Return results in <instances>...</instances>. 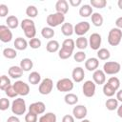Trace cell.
<instances>
[{"instance_id": "obj_23", "label": "cell", "mask_w": 122, "mask_h": 122, "mask_svg": "<svg viewBox=\"0 0 122 122\" xmlns=\"http://www.w3.org/2000/svg\"><path fill=\"white\" fill-rule=\"evenodd\" d=\"M91 18H92V23L95 27H101L103 25L104 19H103V16H102L101 13H99V12H93L92 14Z\"/></svg>"}, {"instance_id": "obj_16", "label": "cell", "mask_w": 122, "mask_h": 122, "mask_svg": "<svg viewBox=\"0 0 122 122\" xmlns=\"http://www.w3.org/2000/svg\"><path fill=\"white\" fill-rule=\"evenodd\" d=\"M71 77H72V80L76 83H79L81 81H83L84 77H85V71H84V69L81 68V67H76L72 70V72H71Z\"/></svg>"}, {"instance_id": "obj_20", "label": "cell", "mask_w": 122, "mask_h": 122, "mask_svg": "<svg viewBox=\"0 0 122 122\" xmlns=\"http://www.w3.org/2000/svg\"><path fill=\"white\" fill-rule=\"evenodd\" d=\"M13 45H14V48L16 50H18V51H24V50L27 49L29 43L27 42V40L25 38H23V37H17L14 40Z\"/></svg>"}, {"instance_id": "obj_1", "label": "cell", "mask_w": 122, "mask_h": 122, "mask_svg": "<svg viewBox=\"0 0 122 122\" xmlns=\"http://www.w3.org/2000/svg\"><path fill=\"white\" fill-rule=\"evenodd\" d=\"M21 28L24 30L26 37H28L30 39H32L35 37L36 29H35V24H34L33 20H31L30 18L23 19L21 22Z\"/></svg>"}, {"instance_id": "obj_55", "label": "cell", "mask_w": 122, "mask_h": 122, "mask_svg": "<svg viewBox=\"0 0 122 122\" xmlns=\"http://www.w3.org/2000/svg\"><path fill=\"white\" fill-rule=\"evenodd\" d=\"M81 122H91V121H90L89 119H83V120H82Z\"/></svg>"}, {"instance_id": "obj_5", "label": "cell", "mask_w": 122, "mask_h": 122, "mask_svg": "<svg viewBox=\"0 0 122 122\" xmlns=\"http://www.w3.org/2000/svg\"><path fill=\"white\" fill-rule=\"evenodd\" d=\"M121 70V65L116 61H107L103 65V71L109 75H114Z\"/></svg>"}, {"instance_id": "obj_15", "label": "cell", "mask_w": 122, "mask_h": 122, "mask_svg": "<svg viewBox=\"0 0 122 122\" xmlns=\"http://www.w3.org/2000/svg\"><path fill=\"white\" fill-rule=\"evenodd\" d=\"M92 80L97 85H103L106 81V73L103 71V70H96L92 73Z\"/></svg>"}, {"instance_id": "obj_18", "label": "cell", "mask_w": 122, "mask_h": 122, "mask_svg": "<svg viewBox=\"0 0 122 122\" xmlns=\"http://www.w3.org/2000/svg\"><path fill=\"white\" fill-rule=\"evenodd\" d=\"M55 10L65 15L69 11V3L66 0H58L55 4Z\"/></svg>"}, {"instance_id": "obj_26", "label": "cell", "mask_w": 122, "mask_h": 122, "mask_svg": "<svg viewBox=\"0 0 122 122\" xmlns=\"http://www.w3.org/2000/svg\"><path fill=\"white\" fill-rule=\"evenodd\" d=\"M57 117L56 114L53 112H47L45 114H43L42 116H40L38 122H56Z\"/></svg>"}, {"instance_id": "obj_6", "label": "cell", "mask_w": 122, "mask_h": 122, "mask_svg": "<svg viewBox=\"0 0 122 122\" xmlns=\"http://www.w3.org/2000/svg\"><path fill=\"white\" fill-rule=\"evenodd\" d=\"M52 88H53V82L51 78H44L41 83L39 84V88H38V92L43 94V95H47V94H50L52 91Z\"/></svg>"}, {"instance_id": "obj_39", "label": "cell", "mask_w": 122, "mask_h": 122, "mask_svg": "<svg viewBox=\"0 0 122 122\" xmlns=\"http://www.w3.org/2000/svg\"><path fill=\"white\" fill-rule=\"evenodd\" d=\"M107 5L106 0H91V6L97 9H103Z\"/></svg>"}, {"instance_id": "obj_34", "label": "cell", "mask_w": 122, "mask_h": 122, "mask_svg": "<svg viewBox=\"0 0 122 122\" xmlns=\"http://www.w3.org/2000/svg\"><path fill=\"white\" fill-rule=\"evenodd\" d=\"M97 57L100 59V60H108L110 57H111V53H110V51L106 48H102V49H99L97 51Z\"/></svg>"}, {"instance_id": "obj_3", "label": "cell", "mask_w": 122, "mask_h": 122, "mask_svg": "<svg viewBox=\"0 0 122 122\" xmlns=\"http://www.w3.org/2000/svg\"><path fill=\"white\" fill-rule=\"evenodd\" d=\"M64 21H65V15L62 13H59V12L51 13V14H49L47 16V24L51 28L57 27L61 24L63 25Z\"/></svg>"}, {"instance_id": "obj_38", "label": "cell", "mask_w": 122, "mask_h": 122, "mask_svg": "<svg viewBox=\"0 0 122 122\" xmlns=\"http://www.w3.org/2000/svg\"><path fill=\"white\" fill-rule=\"evenodd\" d=\"M10 85H11V84H10V78H9L7 75H2V76H1V79H0V89L5 92V90H6L8 87H10Z\"/></svg>"}, {"instance_id": "obj_30", "label": "cell", "mask_w": 122, "mask_h": 122, "mask_svg": "<svg viewBox=\"0 0 122 122\" xmlns=\"http://www.w3.org/2000/svg\"><path fill=\"white\" fill-rule=\"evenodd\" d=\"M89 45V41L85 36H79L76 39L75 42V46L76 48H78L79 50H85Z\"/></svg>"}, {"instance_id": "obj_52", "label": "cell", "mask_w": 122, "mask_h": 122, "mask_svg": "<svg viewBox=\"0 0 122 122\" xmlns=\"http://www.w3.org/2000/svg\"><path fill=\"white\" fill-rule=\"evenodd\" d=\"M116 99L120 102H122V89L119 90L117 92H116Z\"/></svg>"}, {"instance_id": "obj_41", "label": "cell", "mask_w": 122, "mask_h": 122, "mask_svg": "<svg viewBox=\"0 0 122 122\" xmlns=\"http://www.w3.org/2000/svg\"><path fill=\"white\" fill-rule=\"evenodd\" d=\"M71 54H72V51H70L65 50V49H63V48H61V49L59 50V51H58V56H59V58L64 59V60L70 58V57L71 56Z\"/></svg>"}, {"instance_id": "obj_45", "label": "cell", "mask_w": 122, "mask_h": 122, "mask_svg": "<svg viewBox=\"0 0 122 122\" xmlns=\"http://www.w3.org/2000/svg\"><path fill=\"white\" fill-rule=\"evenodd\" d=\"M37 114H34L30 112L25 115V122H37Z\"/></svg>"}, {"instance_id": "obj_8", "label": "cell", "mask_w": 122, "mask_h": 122, "mask_svg": "<svg viewBox=\"0 0 122 122\" xmlns=\"http://www.w3.org/2000/svg\"><path fill=\"white\" fill-rule=\"evenodd\" d=\"M12 86H13V88H14V90H15V92H17L18 95L26 96V95H28L29 92H30V86H29L26 82H24V81H22V80H17V81H15V83H14Z\"/></svg>"}, {"instance_id": "obj_27", "label": "cell", "mask_w": 122, "mask_h": 122, "mask_svg": "<svg viewBox=\"0 0 122 122\" xmlns=\"http://www.w3.org/2000/svg\"><path fill=\"white\" fill-rule=\"evenodd\" d=\"M105 106H106L107 110H109V111L117 110V108H118V100L116 98L110 97L109 99H107V101L105 103Z\"/></svg>"}, {"instance_id": "obj_53", "label": "cell", "mask_w": 122, "mask_h": 122, "mask_svg": "<svg viewBox=\"0 0 122 122\" xmlns=\"http://www.w3.org/2000/svg\"><path fill=\"white\" fill-rule=\"evenodd\" d=\"M117 115L120 118H122V104L120 106H118V108H117Z\"/></svg>"}, {"instance_id": "obj_13", "label": "cell", "mask_w": 122, "mask_h": 122, "mask_svg": "<svg viewBox=\"0 0 122 122\" xmlns=\"http://www.w3.org/2000/svg\"><path fill=\"white\" fill-rule=\"evenodd\" d=\"M87 113H88V110H87L86 106H84V105H76L72 109L73 117L76 119H80V120L85 119Z\"/></svg>"}, {"instance_id": "obj_37", "label": "cell", "mask_w": 122, "mask_h": 122, "mask_svg": "<svg viewBox=\"0 0 122 122\" xmlns=\"http://www.w3.org/2000/svg\"><path fill=\"white\" fill-rule=\"evenodd\" d=\"M26 14L30 17V18H34L38 15V10L35 6L30 5L26 9Z\"/></svg>"}, {"instance_id": "obj_25", "label": "cell", "mask_w": 122, "mask_h": 122, "mask_svg": "<svg viewBox=\"0 0 122 122\" xmlns=\"http://www.w3.org/2000/svg\"><path fill=\"white\" fill-rule=\"evenodd\" d=\"M59 46L60 45H59L58 41H56V40H50L47 43V45H46V49H47V51L49 52L53 53V52L59 51Z\"/></svg>"}, {"instance_id": "obj_29", "label": "cell", "mask_w": 122, "mask_h": 122, "mask_svg": "<svg viewBox=\"0 0 122 122\" xmlns=\"http://www.w3.org/2000/svg\"><path fill=\"white\" fill-rule=\"evenodd\" d=\"M28 79H29V82H30L31 85H37V84L41 83V82H40V81H41V75H40V73L37 72V71H32V72H30V75H29V77H28Z\"/></svg>"}, {"instance_id": "obj_31", "label": "cell", "mask_w": 122, "mask_h": 122, "mask_svg": "<svg viewBox=\"0 0 122 122\" xmlns=\"http://www.w3.org/2000/svg\"><path fill=\"white\" fill-rule=\"evenodd\" d=\"M64 100H65L66 104H68V105H75L78 102V96L74 93L69 92L65 95Z\"/></svg>"}, {"instance_id": "obj_14", "label": "cell", "mask_w": 122, "mask_h": 122, "mask_svg": "<svg viewBox=\"0 0 122 122\" xmlns=\"http://www.w3.org/2000/svg\"><path fill=\"white\" fill-rule=\"evenodd\" d=\"M45 110H46V106L43 102L41 101H37V102H33L30 105L29 107V112H32L34 114H42L45 112Z\"/></svg>"}, {"instance_id": "obj_9", "label": "cell", "mask_w": 122, "mask_h": 122, "mask_svg": "<svg viewBox=\"0 0 122 122\" xmlns=\"http://www.w3.org/2000/svg\"><path fill=\"white\" fill-rule=\"evenodd\" d=\"M96 84L92 81V80H87L84 82L83 87H82V92L83 94L86 97H92L95 93V90H96Z\"/></svg>"}, {"instance_id": "obj_44", "label": "cell", "mask_w": 122, "mask_h": 122, "mask_svg": "<svg viewBox=\"0 0 122 122\" xmlns=\"http://www.w3.org/2000/svg\"><path fill=\"white\" fill-rule=\"evenodd\" d=\"M5 93H6V95H7L8 97H10V98H14L15 96L18 95L17 92H15V90H14V88H13L12 85H10V87H8V88L5 90Z\"/></svg>"}, {"instance_id": "obj_21", "label": "cell", "mask_w": 122, "mask_h": 122, "mask_svg": "<svg viewBox=\"0 0 122 122\" xmlns=\"http://www.w3.org/2000/svg\"><path fill=\"white\" fill-rule=\"evenodd\" d=\"M92 8L91 5H88V4H85V5H82L81 8L79 9V14L81 17H89L92 14Z\"/></svg>"}, {"instance_id": "obj_24", "label": "cell", "mask_w": 122, "mask_h": 122, "mask_svg": "<svg viewBox=\"0 0 122 122\" xmlns=\"http://www.w3.org/2000/svg\"><path fill=\"white\" fill-rule=\"evenodd\" d=\"M20 67L24 71H29L33 67V62L30 58H23L20 61Z\"/></svg>"}, {"instance_id": "obj_43", "label": "cell", "mask_w": 122, "mask_h": 122, "mask_svg": "<svg viewBox=\"0 0 122 122\" xmlns=\"http://www.w3.org/2000/svg\"><path fill=\"white\" fill-rule=\"evenodd\" d=\"M73 59H74V61H76V62H78V63L83 62V61H85V59H86V53H85L84 51H76V53L73 54Z\"/></svg>"}, {"instance_id": "obj_2", "label": "cell", "mask_w": 122, "mask_h": 122, "mask_svg": "<svg viewBox=\"0 0 122 122\" xmlns=\"http://www.w3.org/2000/svg\"><path fill=\"white\" fill-rule=\"evenodd\" d=\"M11 112L15 115H22L26 112V102L23 98H16L11 103Z\"/></svg>"}, {"instance_id": "obj_22", "label": "cell", "mask_w": 122, "mask_h": 122, "mask_svg": "<svg viewBox=\"0 0 122 122\" xmlns=\"http://www.w3.org/2000/svg\"><path fill=\"white\" fill-rule=\"evenodd\" d=\"M61 32L65 35V36H71L72 35V33L74 32V27L72 26V24L71 23H64L61 27Z\"/></svg>"}, {"instance_id": "obj_12", "label": "cell", "mask_w": 122, "mask_h": 122, "mask_svg": "<svg viewBox=\"0 0 122 122\" xmlns=\"http://www.w3.org/2000/svg\"><path fill=\"white\" fill-rule=\"evenodd\" d=\"M90 28H91V26H90L89 22L81 21L74 26V33L77 34L78 36H83L85 33H87L89 31Z\"/></svg>"}, {"instance_id": "obj_48", "label": "cell", "mask_w": 122, "mask_h": 122, "mask_svg": "<svg viewBox=\"0 0 122 122\" xmlns=\"http://www.w3.org/2000/svg\"><path fill=\"white\" fill-rule=\"evenodd\" d=\"M62 122H74V117L71 114H66L63 116Z\"/></svg>"}, {"instance_id": "obj_47", "label": "cell", "mask_w": 122, "mask_h": 122, "mask_svg": "<svg viewBox=\"0 0 122 122\" xmlns=\"http://www.w3.org/2000/svg\"><path fill=\"white\" fill-rule=\"evenodd\" d=\"M9 13V8L5 4H0V16L5 17Z\"/></svg>"}, {"instance_id": "obj_10", "label": "cell", "mask_w": 122, "mask_h": 122, "mask_svg": "<svg viewBox=\"0 0 122 122\" xmlns=\"http://www.w3.org/2000/svg\"><path fill=\"white\" fill-rule=\"evenodd\" d=\"M101 42H102V37L97 32L92 33L89 37V45H90L92 50L98 51L100 46H101Z\"/></svg>"}, {"instance_id": "obj_40", "label": "cell", "mask_w": 122, "mask_h": 122, "mask_svg": "<svg viewBox=\"0 0 122 122\" xmlns=\"http://www.w3.org/2000/svg\"><path fill=\"white\" fill-rule=\"evenodd\" d=\"M108 84H110L114 90H118L119 89V87H120V81H119V79L117 78V77H115V76H112V77H110L109 79H108V82H107Z\"/></svg>"}, {"instance_id": "obj_32", "label": "cell", "mask_w": 122, "mask_h": 122, "mask_svg": "<svg viewBox=\"0 0 122 122\" xmlns=\"http://www.w3.org/2000/svg\"><path fill=\"white\" fill-rule=\"evenodd\" d=\"M54 34H55V32H54L53 29L51 28V27H44V28L42 29V30H41V35H42L44 38H46V39H51V38H52V37L54 36Z\"/></svg>"}, {"instance_id": "obj_4", "label": "cell", "mask_w": 122, "mask_h": 122, "mask_svg": "<svg viewBox=\"0 0 122 122\" xmlns=\"http://www.w3.org/2000/svg\"><path fill=\"white\" fill-rule=\"evenodd\" d=\"M122 39V30L118 28H112L108 34V42L111 46H117Z\"/></svg>"}, {"instance_id": "obj_7", "label": "cell", "mask_w": 122, "mask_h": 122, "mask_svg": "<svg viewBox=\"0 0 122 122\" xmlns=\"http://www.w3.org/2000/svg\"><path fill=\"white\" fill-rule=\"evenodd\" d=\"M56 89L62 92H71L73 89V82L70 78H62L59 79L56 83Z\"/></svg>"}, {"instance_id": "obj_49", "label": "cell", "mask_w": 122, "mask_h": 122, "mask_svg": "<svg viewBox=\"0 0 122 122\" xmlns=\"http://www.w3.org/2000/svg\"><path fill=\"white\" fill-rule=\"evenodd\" d=\"M69 3H70V5L72 6V7H77V6L81 5L82 1H81V0H69Z\"/></svg>"}, {"instance_id": "obj_46", "label": "cell", "mask_w": 122, "mask_h": 122, "mask_svg": "<svg viewBox=\"0 0 122 122\" xmlns=\"http://www.w3.org/2000/svg\"><path fill=\"white\" fill-rule=\"evenodd\" d=\"M9 107H10V100L5 97H2L0 100V110L6 111V110H8Z\"/></svg>"}, {"instance_id": "obj_35", "label": "cell", "mask_w": 122, "mask_h": 122, "mask_svg": "<svg viewBox=\"0 0 122 122\" xmlns=\"http://www.w3.org/2000/svg\"><path fill=\"white\" fill-rule=\"evenodd\" d=\"M3 55L8 59H13L17 56V51L12 48H6L3 50Z\"/></svg>"}, {"instance_id": "obj_19", "label": "cell", "mask_w": 122, "mask_h": 122, "mask_svg": "<svg viewBox=\"0 0 122 122\" xmlns=\"http://www.w3.org/2000/svg\"><path fill=\"white\" fill-rule=\"evenodd\" d=\"M23 71H24L21 69L20 66H11V67L9 69L8 73H9V75H10L11 78H13V79H18V78H20V77L23 75Z\"/></svg>"}, {"instance_id": "obj_11", "label": "cell", "mask_w": 122, "mask_h": 122, "mask_svg": "<svg viewBox=\"0 0 122 122\" xmlns=\"http://www.w3.org/2000/svg\"><path fill=\"white\" fill-rule=\"evenodd\" d=\"M12 39V32L8 26H0V40L4 43H9Z\"/></svg>"}, {"instance_id": "obj_51", "label": "cell", "mask_w": 122, "mask_h": 122, "mask_svg": "<svg viewBox=\"0 0 122 122\" xmlns=\"http://www.w3.org/2000/svg\"><path fill=\"white\" fill-rule=\"evenodd\" d=\"M115 25H116V28H118V29H122V16L121 17H118L117 19H116V21H115Z\"/></svg>"}, {"instance_id": "obj_36", "label": "cell", "mask_w": 122, "mask_h": 122, "mask_svg": "<svg viewBox=\"0 0 122 122\" xmlns=\"http://www.w3.org/2000/svg\"><path fill=\"white\" fill-rule=\"evenodd\" d=\"M115 92H116V90H114L110 84L106 83V84L103 85V93L107 97H112Z\"/></svg>"}, {"instance_id": "obj_33", "label": "cell", "mask_w": 122, "mask_h": 122, "mask_svg": "<svg viewBox=\"0 0 122 122\" xmlns=\"http://www.w3.org/2000/svg\"><path fill=\"white\" fill-rule=\"evenodd\" d=\"M61 48H63L65 50H68L70 51H73V50L75 48V42L71 38H67V39H65L63 41Z\"/></svg>"}, {"instance_id": "obj_42", "label": "cell", "mask_w": 122, "mask_h": 122, "mask_svg": "<svg viewBox=\"0 0 122 122\" xmlns=\"http://www.w3.org/2000/svg\"><path fill=\"white\" fill-rule=\"evenodd\" d=\"M29 46L31 48V49H39L41 47V40L39 38H32V39H30L29 41Z\"/></svg>"}, {"instance_id": "obj_28", "label": "cell", "mask_w": 122, "mask_h": 122, "mask_svg": "<svg viewBox=\"0 0 122 122\" xmlns=\"http://www.w3.org/2000/svg\"><path fill=\"white\" fill-rule=\"evenodd\" d=\"M6 23H7V26L10 29H16L18 27V25H19L18 18L15 15H10V16H8V18L6 19Z\"/></svg>"}, {"instance_id": "obj_54", "label": "cell", "mask_w": 122, "mask_h": 122, "mask_svg": "<svg viewBox=\"0 0 122 122\" xmlns=\"http://www.w3.org/2000/svg\"><path fill=\"white\" fill-rule=\"evenodd\" d=\"M117 5H118L119 9H120V10H122V0H118V2H117Z\"/></svg>"}, {"instance_id": "obj_50", "label": "cell", "mask_w": 122, "mask_h": 122, "mask_svg": "<svg viewBox=\"0 0 122 122\" xmlns=\"http://www.w3.org/2000/svg\"><path fill=\"white\" fill-rule=\"evenodd\" d=\"M7 122H20V120H19V118H18L17 116L11 115V116H10V117L7 119Z\"/></svg>"}, {"instance_id": "obj_17", "label": "cell", "mask_w": 122, "mask_h": 122, "mask_svg": "<svg viewBox=\"0 0 122 122\" xmlns=\"http://www.w3.org/2000/svg\"><path fill=\"white\" fill-rule=\"evenodd\" d=\"M99 66V60L96 57H91L85 61V68L89 71H94Z\"/></svg>"}]
</instances>
